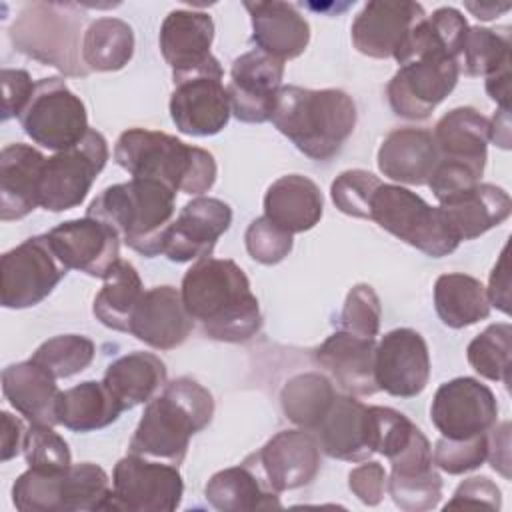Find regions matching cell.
Returning a JSON list of instances; mask_svg holds the SVG:
<instances>
[{
	"instance_id": "17",
	"label": "cell",
	"mask_w": 512,
	"mask_h": 512,
	"mask_svg": "<svg viewBox=\"0 0 512 512\" xmlns=\"http://www.w3.org/2000/svg\"><path fill=\"white\" fill-rule=\"evenodd\" d=\"M48 242L68 270L104 278L120 260V236L102 220L84 216L52 228Z\"/></svg>"
},
{
	"instance_id": "26",
	"label": "cell",
	"mask_w": 512,
	"mask_h": 512,
	"mask_svg": "<svg viewBox=\"0 0 512 512\" xmlns=\"http://www.w3.org/2000/svg\"><path fill=\"white\" fill-rule=\"evenodd\" d=\"M252 20V40L262 52L286 62L298 58L310 42V26L294 4L268 0L244 2Z\"/></svg>"
},
{
	"instance_id": "59",
	"label": "cell",
	"mask_w": 512,
	"mask_h": 512,
	"mask_svg": "<svg viewBox=\"0 0 512 512\" xmlns=\"http://www.w3.org/2000/svg\"><path fill=\"white\" fill-rule=\"evenodd\" d=\"M486 92L494 102L500 104V108L508 110V102H510V64L502 66L494 74L486 76Z\"/></svg>"
},
{
	"instance_id": "50",
	"label": "cell",
	"mask_w": 512,
	"mask_h": 512,
	"mask_svg": "<svg viewBox=\"0 0 512 512\" xmlns=\"http://www.w3.org/2000/svg\"><path fill=\"white\" fill-rule=\"evenodd\" d=\"M248 254L266 266L282 262L292 250V234L276 226L266 216L254 218L244 234Z\"/></svg>"
},
{
	"instance_id": "7",
	"label": "cell",
	"mask_w": 512,
	"mask_h": 512,
	"mask_svg": "<svg viewBox=\"0 0 512 512\" xmlns=\"http://www.w3.org/2000/svg\"><path fill=\"white\" fill-rule=\"evenodd\" d=\"M368 220L432 258L448 256L460 244L440 206H430L416 192L398 184H380L376 188Z\"/></svg>"
},
{
	"instance_id": "24",
	"label": "cell",
	"mask_w": 512,
	"mask_h": 512,
	"mask_svg": "<svg viewBox=\"0 0 512 512\" xmlns=\"http://www.w3.org/2000/svg\"><path fill=\"white\" fill-rule=\"evenodd\" d=\"M314 432L320 448L330 458L364 462L374 454L368 406L352 394H336L330 410Z\"/></svg>"
},
{
	"instance_id": "60",
	"label": "cell",
	"mask_w": 512,
	"mask_h": 512,
	"mask_svg": "<svg viewBox=\"0 0 512 512\" xmlns=\"http://www.w3.org/2000/svg\"><path fill=\"white\" fill-rule=\"evenodd\" d=\"M488 138L502 150L510 148V112L506 108H500L492 120H488Z\"/></svg>"
},
{
	"instance_id": "46",
	"label": "cell",
	"mask_w": 512,
	"mask_h": 512,
	"mask_svg": "<svg viewBox=\"0 0 512 512\" xmlns=\"http://www.w3.org/2000/svg\"><path fill=\"white\" fill-rule=\"evenodd\" d=\"M370 412V440L372 450L384 454L388 460L408 446L418 430L402 412L388 406H368Z\"/></svg>"
},
{
	"instance_id": "35",
	"label": "cell",
	"mask_w": 512,
	"mask_h": 512,
	"mask_svg": "<svg viewBox=\"0 0 512 512\" xmlns=\"http://www.w3.org/2000/svg\"><path fill=\"white\" fill-rule=\"evenodd\" d=\"M106 388L124 410L144 404L166 384V366L152 352H130L114 360L106 372Z\"/></svg>"
},
{
	"instance_id": "18",
	"label": "cell",
	"mask_w": 512,
	"mask_h": 512,
	"mask_svg": "<svg viewBox=\"0 0 512 512\" xmlns=\"http://www.w3.org/2000/svg\"><path fill=\"white\" fill-rule=\"evenodd\" d=\"M232 224V208L218 198H192L170 222L162 240V254L172 262L208 258L218 238Z\"/></svg>"
},
{
	"instance_id": "8",
	"label": "cell",
	"mask_w": 512,
	"mask_h": 512,
	"mask_svg": "<svg viewBox=\"0 0 512 512\" xmlns=\"http://www.w3.org/2000/svg\"><path fill=\"white\" fill-rule=\"evenodd\" d=\"M106 160L108 144L96 130H88L78 144L46 158L40 176V206L50 212L80 206Z\"/></svg>"
},
{
	"instance_id": "51",
	"label": "cell",
	"mask_w": 512,
	"mask_h": 512,
	"mask_svg": "<svg viewBox=\"0 0 512 512\" xmlns=\"http://www.w3.org/2000/svg\"><path fill=\"white\" fill-rule=\"evenodd\" d=\"M482 172L470 168L468 164L446 160L438 156V162L434 166V172L428 180V186L436 200L442 204L466 190H470L474 184L480 182Z\"/></svg>"
},
{
	"instance_id": "22",
	"label": "cell",
	"mask_w": 512,
	"mask_h": 512,
	"mask_svg": "<svg viewBox=\"0 0 512 512\" xmlns=\"http://www.w3.org/2000/svg\"><path fill=\"white\" fill-rule=\"evenodd\" d=\"M374 350V338L338 330L316 348L314 356L346 394L372 396L378 392L374 380Z\"/></svg>"
},
{
	"instance_id": "25",
	"label": "cell",
	"mask_w": 512,
	"mask_h": 512,
	"mask_svg": "<svg viewBox=\"0 0 512 512\" xmlns=\"http://www.w3.org/2000/svg\"><path fill=\"white\" fill-rule=\"evenodd\" d=\"M44 154L16 142L0 152V218L20 220L40 206V176Z\"/></svg>"
},
{
	"instance_id": "54",
	"label": "cell",
	"mask_w": 512,
	"mask_h": 512,
	"mask_svg": "<svg viewBox=\"0 0 512 512\" xmlns=\"http://www.w3.org/2000/svg\"><path fill=\"white\" fill-rule=\"evenodd\" d=\"M36 84L26 70L4 68L2 70V120L20 118L28 106Z\"/></svg>"
},
{
	"instance_id": "52",
	"label": "cell",
	"mask_w": 512,
	"mask_h": 512,
	"mask_svg": "<svg viewBox=\"0 0 512 512\" xmlns=\"http://www.w3.org/2000/svg\"><path fill=\"white\" fill-rule=\"evenodd\" d=\"M502 496L500 488L486 476H472L458 484L452 494V500L446 504L448 508H484V510H500Z\"/></svg>"
},
{
	"instance_id": "56",
	"label": "cell",
	"mask_w": 512,
	"mask_h": 512,
	"mask_svg": "<svg viewBox=\"0 0 512 512\" xmlns=\"http://www.w3.org/2000/svg\"><path fill=\"white\" fill-rule=\"evenodd\" d=\"M490 306H496L500 312L510 314V274H508V246L502 248L498 262L490 272V284L486 288Z\"/></svg>"
},
{
	"instance_id": "28",
	"label": "cell",
	"mask_w": 512,
	"mask_h": 512,
	"mask_svg": "<svg viewBox=\"0 0 512 512\" xmlns=\"http://www.w3.org/2000/svg\"><path fill=\"white\" fill-rule=\"evenodd\" d=\"M214 22L206 12L172 10L160 26V52L170 64L172 74H184L206 66L214 56Z\"/></svg>"
},
{
	"instance_id": "36",
	"label": "cell",
	"mask_w": 512,
	"mask_h": 512,
	"mask_svg": "<svg viewBox=\"0 0 512 512\" xmlns=\"http://www.w3.org/2000/svg\"><path fill=\"white\" fill-rule=\"evenodd\" d=\"M124 408L104 382L86 380L62 392L58 424L72 432H92L116 422Z\"/></svg>"
},
{
	"instance_id": "20",
	"label": "cell",
	"mask_w": 512,
	"mask_h": 512,
	"mask_svg": "<svg viewBox=\"0 0 512 512\" xmlns=\"http://www.w3.org/2000/svg\"><path fill=\"white\" fill-rule=\"evenodd\" d=\"M256 456L268 484L278 494L310 484L320 470L318 438L304 428L278 432Z\"/></svg>"
},
{
	"instance_id": "21",
	"label": "cell",
	"mask_w": 512,
	"mask_h": 512,
	"mask_svg": "<svg viewBox=\"0 0 512 512\" xmlns=\"http://www.w3.org/2000/svg\"><path fill=\"white\" fill-rule=\"evenodd\" d=\"M194 320L188 314L182 294L174 286L146 290L132 312L128 334L156 350L180 346L192 332Z\"/></svg>"
},
{
	"instance_id": "43",
	"label": "cell",
	"mask_w": 512,
	"mask_h": 512,
	"mask_svg": "<svg viewBox=\"0 0 512 512\" xmlns=\"http://www.w3.org/2000/svg\"><path fill=\"white\" fill-rule=\"evenodd\" d=\"M94 342L80 334H60L42 342L32 360L46 368L56 380L70 378L90 366L94 360Z\"/></svg>"
},
{
	"instance_id": "9",
	"label": "cell",
	"mask_w": 512,
	"mask_h": 512,
	"mask_svg": "<svg viewBox=\"0 0 512 512\" xmlns=\"http://www.w3.org/2000/svg\"><path fill=\"white\" fill-rule=\"evenodd\" d=\"M18 120L32 142L54 152L78 144L90 130L84 102L60 78L38 80Z\"/></svg>"
},
{
	"instance_id": "34",
	"label": "cell",
	"mask_w": 512,
	"mask_h": 512,
	"mask_svg": "<svg viewBox=\"0 0 512 512\" xmlns=\"http://www.w3.org/2000/svg\"><path fill=\"white\" fill-rule=\"evenodd\" d=\"M468 28L466 18L456 8H438L432 16H424L412 26L406 40L394 54V60L400 66L422 54H446L458 60Z\"/></svg>"
},
{
	"instance_id": "12",
	"label": "cell",
	"mask_w": 512,
	"mask_h": 512,
	"mask_svg": "<svg viewBox=\"0 0 512 512\" xmlns=\"http://www.w3.org/2000/svg\"><path fill=\"white\" fill-rule=\"evenodd\" d=\"M68 268L54 254L48 236H32L0 258V300L4 308L22 310L40 304Z\"/></svg>"
},
{
	"instance_id": "13",
	"label": "cell",
	"mask_w": 512,
	"mask_h": 512,
	"mask_svg": "<svg viewBox=\"0 0 512 512\" xmlns=\"http://www.w3.org/2000/svg\"><path fill=\"white\" fill-rule=\"evenodd\" d=\"M460 76L456 58L422 54L406 64L388 82L386 94L392 110L408 120H424L454 90Z\"/></svg>"
},
{
	"instance_id": "10",
	"label": "cell",
	"mask_w": 512,
	"mask_h": 512,
	"mask_svg": "<svg viewBox=\"0 0 512 512\" xmlns=\"http://www.w3.org/2000/svg\"><path fill=\"white\" fill-rule=\"evenodd\" d=\"M182 492L184 482L176 464L130 452L114 466L108 510L172 512L180 506Z\"/></svg>"
},
{
	"instance_id": "58",
	"label": "cell",
	"mask_w": 512,
	"mask_h": 512,
	"mask_svg": "<svg viewBox=\"0 0 512 512\" xmlns=\"http://www.w3.org/2000/svg\"><path fill=\"white\" fill-rule=\"evenodd\" d=\"M2 434H0V442H2V462L12 460L14 456L20 454V450L24 448V438H26V430L22 420H18L16 416H12L10 412H2Z\"/></svg>"
},
{
	"instance_id": "32",
	"label": "cell",
	"mask_w": 512,
	"mask_h": 512,
	"mask_svg": "<svg viewBox=\"0 0 512 512\" xmlns=\"http://www.w3.org/2000/svg\"><path fill=\"white\" fill-rule=\"evenodd\" d=\"M488 118L470 106H460L446 112L434 128V142L438 156L468 164L484 172L488 148Z\"/></svg>"
},
{
	"instance_id": "37",
	"label": "cell",
	"mask_w": 512,
	"mask_h": 512,
	"mask_svg": "<svg viewBox=\"0 0 512 512\" xmlns=\"http://www.w3.org/2000/svg\"><path fill=\"white\" fill-rule=\"evenodd\" d=\"M434 308L448 328H464L488 318L490 300L478 278L452 272L436 278Z\"/></svg>"
},
{
	"instance_id": "55",
	"label": "cell",
	"mask_w": 512,
	"mask_h": 512,
	"mask_svg": "<svg viewBox=\"0 0 512 512\" xmlns=\"http://www.w3.org/2000/svg\"><path fill=\"white\" fill-rule=\"evenodd\" d=\"M390 466L392 474L400 476H414L432 468V448L420 428L414 432L408 446L390 458Z\"/></svg>"
},
{
	"instance_id": "39",
	"label": "cell",
	"mask_w": 512,
	"mask_h": 512,
	"mask_svg": "<svg viewBox=\"0 0 512 512\" xmlns=\"http://www.w3.org/2000/svg\"><path fill=\"white\" fill-rule=\"evenodd\" d=\"M336 398L332 382L316 372L292 376L282 392L280 404L290 422L314 432Z\"/></svg>"
},
{
	"instance_id": "38",
	"label": "cell",
	"mask_w": 512,
	"mask_h": 512,
	"mask_svg": "<svg viewBox=\"0 0 512 512\" xmlns=\"http://www.w3.org/2000/svg\"><path fill=\"white\" fill-rule=\"evenodd\" d=\"M102 280L92 312L106 328L128 332L132 312L144 294L140 274L128 260L120 258Z\"/></svg>"
},
{
	"instance_id": "31",
	"label": "cell",
	"mask_w": 512,
	"mask_h": 512,
	"mask_svg": "<svg viewBox=\"0 0 512 512\" xmlns=\"http://www.w3.org/2000/svg\"><path fill=\"white\" fill-rule=\"evenodd\" d=\"M324 212L322 192L302 174H286L274 180L264 194V216L288 234L314 228Z\"/></svg>"
},
{
	"instance_id": "19",
	"label": "cell",
	"mask_w": 512,
	"mask_h": 512,
	"mask_svg": "<svg viewBox=\"0 0 512 512\" xmlns=\"http://www.w3.org/2000/svg\"><path fill=\"white\" fill-rule=\"evenodd\" d=\"M426 12L410 0H372L352 22L354 48L370 58H394L412 26Z\"/></svg>"
},
{
	"instance_id": "42",
	"label": "cell",
	"mask_w": 512,
	"mask_h": 512,
	"mask_svg": "<svg viewBox=\"0 0 512 512\" xmlns=\"http://www.w3.org/2000/svg\"><path fill=\"white\" fill-rule=\"evenodd\" d=\"M512 326L508 322L490 324L466 348L470 366L484 378L510 386V346Z\"/></svg>"
},
{
	"instance_id": "1",
	"label": "cell",
	"mask_w": 512,
	"mask_h": 512,
	"mask_svg": "<svg viewBox=\"0 0 512 512\" xmlns=\"http://www.w3.org/2000/svg\"><path fill=\"white\" fill-rule=\"evenodd\" d=\"M182 302L202 332L220 342H246L258 334L262 314L244 270L228 258H200L186 270Z\"/></svg>"
},
{
	"instance_id": "49",
	"label": "cell",
	"mask_w": 512,
	"mask_h": 512,
	"mask_svg": "<svg viewBox=\"0 0 512 512\" xmlns=\"http://www.w3.org/2000/svg\"><path fill=\"white\" fill-rule=\"evenodd\" d=\"M488 436L478 434L464 440L440 438L432 452V464L446 474H464L486 462Z\"/></svg>"
},
{
	"instance_id": "44",
	"label": "cell",
	"mask_w": 512,
	"mask_h": 512,
	"mask_svg": "<svg viewBox=\"0 0 512 512\" xmlns=\"http://www.w3.org/2000/svg\"><path fill=\"white\" fill-rule=\"evenodd\" d=\"M386 490L400 510L424 512L438 506L442 498V478L434 468L414 476L390 474Z\"/></svg>"
},
{
	"instance_id": "14",
	"label": "cell",
	"mask_w": 512,
	"mask_h": 512,
	"mask_svg": "<svg viewBox=\"0 0 512 512\" xmlns=\"http://www.w3.org/2000/svg\"><path fill=\"white\" fill-rule=\"evenodd\" d=\"M436 430L450 440H464L486 434L498 418L494 392L476 378L460 376L444 382L430 406Z\"/></svg>"
},
{
	"instance_id": "15",
	"label": "cell",
	"mask_w": 512,
	"mask_h": 512,
	"mask_svg": "<svg viewBox=\"0 0 512 512\" xmlns=\"http://www.w3.org/2000/svg\"><path fill=\"white\" fill-rule=\"evenodd\" d=\"M430 378L428 344L412 328L386 332L374 350V380L378 390L396 398L418 396Z\"/></svg>"
},
{
	"instance_id": "4",
	"label": "cell",
	"mask_w": 512,
	"mask_h": 512,
	"mask_svg": "<svg viewBox=\"0 0 512 512\" xmlns=\"http://www.w3.org/2000/svg\"><path fill=\"white\" fill-rule=\"evenodd\" d=\"M114 160L132 178L156 180L174 192L202 196L216 182L214 156L166 132L146 128L122 132L114 146Z\"/></svg>"
},
{
	"instance_id": "30",
	"label": "cell",
	"mask_w": 512,
	"mask_h": 512,
	"mask_svg": "<svg viewBox=\"0 0 512 512\" xmlns=\"http://www.w3.org/2000/svg\"><path fill=\"white\" fill-rule=\"evenodd\" d=\"M444 218L458 238L474 240L502 224L512 212V200L500 186L478 182L470 190L440 204Z\"/></svg>"
},
{
	"instance_id": "2",
	"label": "cell",
	"mask_w": 512,
	"mask_h": 512,
	"mask_svg": "<svg viewBox=\"0 0 512 512\" xmlns=\"http://www.w3.org/2000/svg\"><path fill=\"white\" fill-rule=\"evenodd\" d=\"M212 416V394L194 378H176L146 402L128 448L132 454L178 466L186 458L190 438L204 430Z\"/></svg>"
},
{
	"instance_id": "5",
	"label": "cell",
	"mask_w": 512,
	"mask_h": 512,
	"mask_svg": "<svg viewBox=\"0 0 512 512\" xmlns=\"http://www.w3.org/2000/svg\"><path fill=\"white\" fill-rule=\"evenodd\" d=\"M174 204L176 192L166 184L132 178L102 190L86 208V216L106 222L134 252L154 258L162 254Z\"/></svg>"
},
{
	"instance_id": "53",
	"label": "cell",
	"mask_w": 512,
	"mask_h": 512,
	"mask_svg": "<svg viewBox=\"0 0 512 512\" xmlns=\"http://www.w3.org/2000/svg\"><path fill=\"white\" fill-rule=\"evenodd\" d=\"M386 470L380 462H364L348 474V486L352 494L366 506H378L386 492Z\"/></svg>"
},
{
	"instance_id": "61",
	"label": "cell",
	"mask_w": 512,
	"mask_h": 512,
	"mask_svg": "<svg viewBox=\"0 0 512 512\" xmlns=\"http://www.w3.org/2000/svg\"><path fill=\"white\" fill-rule=\"evenodd\" d=\"M466 8L480 20H492L494 16H498L500 12L510 10V4H474V2H466Z\"/></svg>"
},
{
	"instance_id": "23",
	"label": "cell",
	"mask_w": 512,
	"mask_h": 512,
	"mask_svg": "<svg viewBox=\"0 0 512 512\" xmlns=\"http://www.w3.org/2000/svg\"><path fill=\"white\" fill-rule=\"evenodd\" d=\"M204 496L212 508L222 512H254L280 508V496L268 484L256 452L242 460L238 466L216 472L206 488Z\"/></svg>"
},
{
	"instance_id": "47",
	"label": "cell",
	"mask_w": 512,
	"mask_h": 512,
	"mask_svg": "<svg viewBox=\"0 0 512 512\" xmlns=\"http://www.w3.org/2000/svg\"><path fill=\"white\" fill-rule=\"evenodd\" d=\"M382 182L368 170H346L330 186V196L342 214L354 218H366L370 212V200Z\"/></svg>"
},
{
	"instance_id": "16",
	"label": "cell",
	"mask_w": 512,
	"mask_h": 512,
	"mask_svg": "<svg viewBox=\"0 0 512 512\" xmlns=\"http://www.w3.org/2000/svg\"><path fill=\"white\" fill-rule=\"evenodd\" d=\"M284 62L252 48L238 56L230 68L226 86L232 114L240 122L262 124L270 120L278 90L282 88Z\"/></svg>"
},
{
	"instance_id": "27",
	"label": "cell",
	"mask_w": 512,
	"mask_h": 512,
	"mask_svg": "<svg viewBox=\"0 0 512 512\" xmlns=\"http://www.w3.org/2000/svg\"><path fill=\"white\" fill-rule=\"evenodd\" d=\"M4 398L30 424L56 426L62 390L56 378L32 358L10 364L2 370Z\"/></svg>"
},
{
	"instance_id": "45",
	"label": "cell",
	"mask_w": 512,
	"mask_h": 512,
	"mask_svg": "<svg viewBox=\"0 0 512 512\" xmlns=\"http://www.w3.org/2000/svg\"><path fill=\"white\" fill-rule=\"evenodd\" d=\"M54 426L30 424L24 438V458L28 468L40 472H60L72 464L66 440L52 430Z\"/></svg>"
},
{
	"instance_id": "29",
	"label": "cell",
	"mask_w": 512,
	"mask_h": 512,
	"mask_svg": "<svg viewBox=\"0 0 512 512\" xmlns=\"http://www.w3.org/2000/svg\"><path fill=\"white\" fill-rule=\"evenodd\" d=\"M438 162V148L432 132L424 128L392 130L378 148L380 172L400 184H428Z\"/></svg>"
},
{
	"instance_id": "11",
	"label": "cell",
	"mask_w": 512,
	"mask_h": 512,
	"mask_svg": "<svg viewBox=\"0 0 512 512\" xmlns=\"http://www.w3.org/2000/svg\"><path fill=\"white\" fill-rule=\"evenodd\" d=\"M222 76L224 72L216 58L198 70L172 74L170 116L182 134L214 136L224 130L232 108Z\"/></svg>"
},
{
	"instance_id": "40",
	"label": "cell",
	"mask_w": 512,
	"mask_h": 512,
	"mask_svg": "<svg viewBox=\"0 0 512 512\" xmlns=\"http://www.w3.org/2000/svg\"><path fill=\"white\" fill-rule=\"evenodd\" d=\"M134 54V32L120 18L94 20L82 40L84 62L98 72H114L124 68Z\"/></svg>"
},
{
	"instance_id": "48",
	"label": "cell",
	"mask_w": 512,
	"mask_h": 512,
	"mask_svg": "<svg viewBox=\"0 0 512 512\" xmlns=\"http://www.w3.org/2000/svg\"><path fill=\"white\" fill-rule=\"evenodd\" d=\"M380 300L370 284H356L350 288L342 312L340 330L352 332L356 336L374 338L380 330Z\"/></svg>"
},
{
	"instance_id": "6",
	"label": "cell",
	"mask_w": 512,
	"mask_h": 512,
	"mask_svg": "<svg viewBox=\"0 0 512 512\" xmlns=\"http://www.w3.org/2000/svg\"><path fill=\"white\" fill-rule=\"evenodd\" d=\"M112 484L92 462L70 464L60 472L28 468L12 486V502L20 512H78L108 510Z\"/></svg>"
},
{
	"instance_id": "3",
	"label": "cell",
	"mask_w": 512,
	"mask_h": 512,
	"mask_svg": "<svg viewBox=\"0 0 512 512\" xmlns=\"http://www.w3.org/2000/svg\"><path fill=\"white\" fill-rule=\"evenodd\" d=\"M270 120L304 156L328 160L354 132L356 106L336 88L282 86Z\"/></svg>"
},
{
	"instance_id": "33",
	"label": "cell",
	"mask_w": 512,
	"mask_h": 512,
	"mask_svg": "<svg viewBox=\"0 0 512 512\" xmlns=\"http://www.w3.org/2000/svg\"><path fill=\"white\" fill-rule=\"evenodd\" d=\"M42 6L44 12H38L36 4L22 14V18L12 28V40L20 46V50L28 52L30 56L72 72L70 66L76 62V58L60 46L64 42L72 48L74 32H68L70 24L68 20L60 18L62 14H56L52 6Z\"/></svg>"
},
{
	"instance_id": "57",
	"label": "cell",
	"mask_w": 512,
	"mask_h": 512,
	"mask_svg": "<svg viewBox=\"0 0 512 512\" xmlns=\"http://www.w3.org/2000/svg\"><path fill=\"white\" fill-rule=\"evenodd\" d=\"M488 456L490 466L504 478H510V422L492 426L488 432Z\"/></svg>"
},
{
	"instance_id": "41",
	"label": "cell",
	"mask_w": 512,
	"mask_h": 512,
	"mask_svg": "<svg viewBox=\"0 0 512 512\" xmlns=\"http://www.w3.org/2000/svg\"><path fill=\"white\" fill-rule=\"evenodd\" d=\"M510 64V28H468L462 54L458 58L460 72L466 76H490Z\"/></svg>"
}]
</instances>
